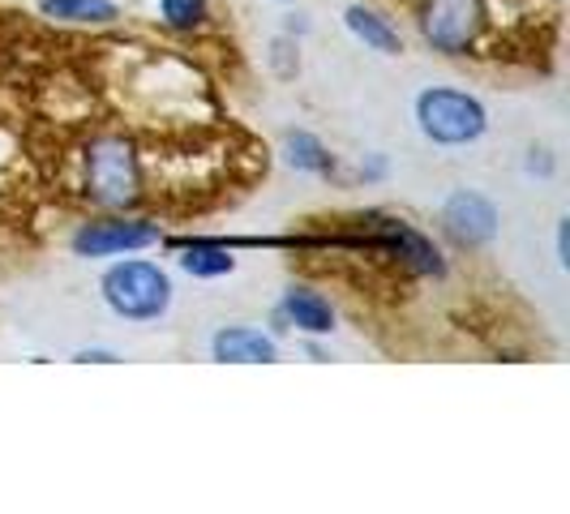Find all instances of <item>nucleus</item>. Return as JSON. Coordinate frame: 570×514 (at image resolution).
I'll list each match as a JSON object with an SVG mask.
<instances>
[{
    "mask_svg": "<svg viewBox=\"0 0 570 514\" xmlns=\"http://www.w3.org/2000/svg\"><path fill=\"white\" fill-rule=\"evenodd\" d=\"M340 249V254H373L386 257L391 266H400L412 279H433L442 284L451 275L446 254L429 240L421 228H412L407 219L391 215V210H356L347 215L335 231H314V254Z\"/></svg>",
    "mask_w": 570,
    "mask_h": 514,
    "instance_id": "nucleus-1",
    "label": "nucleus"
},
{
    "mask_svg": "<svg viewBox=\"0 0 570 514\" xmlns=\"http://www.w3.org/2000/svg\"><path fill=\"white\" fill-rule=\"evenodd\" d=\"M78 189L95 210H138L146 201V159L129 134H90L78 155Z\"/></svg>",
    "mask_w": 570,
    "mask_h": 514,
    "instance_id": "nucleus-2",
    "label": "nucleus"
},
{
    "mask_svg": "<svg viewBox=\"0 0 570 514\" xmlns=\"http://www.w3.org/2000/svg\"><path fill=\"white\" fill-rule=\"evenodd\" d=\"M412 27L429 52L446 60L498 57V0H412Z\"/></svg>",
    "mask_w": 570,
    "mask_h": 514,
    "instance_id": "nucleus-3",
    "label": "nucleus"
},
{
    "mask_svg": "<svg viewBox=\"0 0 570 514\" xmlns=\"http://www.w3.org/2000/svg\"><path fill=\"white\" fill-rule=\"evenodd\" d=\"M99 300H104L108 314L129 322V326H155L171 314L176 284L159 261L125 254L99 275Z\"/></svg>",
    "mask_w": 570,
    "mask_h": 514,
    "instance_id": "nucleus-4",
    "label": "nucleus"
},
{
    "mask_svg": "<svg viewBox=\"0 0 570 514\" xmlns=\"http://www.w3.org/2000/svg\"><path fill=\"white\" fill-rule=\"evenodd\" d=\"M412 120H416V134L442 150L476 146L489 134L485 99L463 86H425L412 99Z\"/></svg>",
    "mask_w": 570,
    "mask_h": 514,
    "instance_id": "nucleus-5",
    "label": "nucleus"
},
{
    "mask_svg": "<svg viewBox=\"0 0 570 514\" xmlns=\"http://www.w3.org/2000/svg\"><path fill=\"white\" fill-rule=\"evenodd\" d=\"M164 240L159 219H146V215H120V210H104L95 219H86L69 236V249L73 257L86 261H104V257H125V254H146Z\"/></svg>",
    "mask_w": 570,
    "mask_h": 514,
    "instance_id": "nucleus-6",
    "label": "nucleus"
},
{
    "mask_svg": "<svg viewBox=\"0 0 570 514\" xmlns=\"http://www.w3.org/2000/svg\"><path fill=\"white\" fill-rule=\"evenodd\" d=\"M438 228L459 254H481L502 231V210L493 206V198L476 194V189H455L438 206Z\"/></svg>",
    "mask_w": 570,
    "mask_h": 514,
    "instance_id": "nucleus-7",
    "label": "nucleus"
},
{
    "mask_svg": "<svg viewBox=\"0 0 570 514\" xmlns=\"http://www.w3.org/2000/svg\"><path fill=\"white\" fill-rule=\"evenodd\" d=\"M275 314H279V322H284L287 330H296L305 339H331L335 326H340V314H335L331 296H322L309 284L287 287L284 296H279V305H275Z\"/></svg>",
    "mask_w": 570,
    "mask_h": 514,
    "instance_id": "nucleus-8",
    "label": "nucleus"
},
{
    "mask_svg": "<svg viewBox=\"0 0 570 514\" xmlns=\"http://www.w3.org/2000/svg\"><path fill=\"white\" fill-rule=\"evenodd\" d=\"M279 356H284L279 339L262 326L236 322V326H219L210 335V360H219V365H275Z\"/></svg>",
    "mask_w": 570,
    "mask_h": 514,
    "instance_id": "nucleus-9",
    "label": "nucleus"
},
{
    "mask_svg": "<svg viewBox=\"0 0 570 514\" xmlns=\"http://www.w3.org/2000/svg\"><path fill=\"white\" fill-rule=\"evenodd\" d=\"M343 27L347 34L361 43V48H370L377 57H403V30L382 13V9H373V4H347L343 9Z\"/></svg>",
    "mask_w": 570,
    "mask_h": 514,
    "instance_id": "nucleus-10",
    "label": "nucleus"
},
{
    "mask_svg": "<svg viewBox=\"0 0 570 514\" xmlns=\"http://www.w3.org/2000/svg\"><path fill=\"white\" fill-rule=\"evenodd\" d=\"M284 164L296 176H314V180H340V159L335 150L322 142L309 129H287L284 134Z\"/></svg>",
    "mask_w": 570,
    "mask_h": 514,
    "instance_id": "nucleus-11",
    "label": "nucleus"
},
{
    "mask_svg": "<svg viewBox=\"0 0 570 514\" xmlns=\"http://www.w3.org/2000/svg\"><path fill=\"white\" fill-rule=\"evenodd\" d=\"M39 18L60 22V27L104 30V27H116L125 13H120L116 0H39Z\"/></svg>",
    "mask_w": 570,
    "mask_h": 514,
    "instance_id": "nucleus-12",
    "label": "nucleus"
},
{
    "mask_svg": "<svg viewBox=\"0 0 570 514\" xmlns=\"http://www.w3.org/2000/svg\"><path fill=\"white\" fill-rule=\"evenodd\" d=\"M155 13L171 34H202L215 18L210 0H155Z\"/></svg>",
    "mask_w": 570,
    "mask_h": 514,
    "instance_id": "nucleus-13",
    "label": "nucleus"
},
{
    "mask_svg": "<svg viewBox=\"0 0 570 514\" xmlns=\"http://www.w3.org/2000/svg\"><path fill=\"white\" fill-rule=\"evenodd\" d=\"M271 65H275L279 78H296L301 73V43H296V34H279L271 43Z\"/></svg>",
    "mask_w": 570,
    "mask_h": 514,
    "instance_id": "nucleus-14",
    "label": "nucleus"
},
{
    "mask_svg": "<svg viewBox=\"0 0 570 514\" xmlns=\"http://www.w3.org/2000/svg\"><path fill=\"white\" fill-rule=\"evenodd\" d=\"M386 171H391V159H386L382 150H373V155H365V164L356 168V180H361V185H382Z\"/></svg>",
    "mask_w": 570,
    "mask_h": 514,
    "instance_id": "nucleus-15",
    "label": "nucleus"
},
{
    "mask_svg": "<svg viewBox=\"0 0 570 514\" xmlns=\"http://www.w3.org/2000/svg\"><path fill=\"white\" fill-rule=\"evenodd\" d=\"M523 171H528V176H541V180H549V176L558 171V159H553V150H544V146H532V150H528V159H523Z\"/></svg>",
    "mask_w": 570,
    "mask_h": 514,
    "instance_id": "nucleus-16",
    "label": "nucleus"
},
{
    "mask_svg": "<svg viewBox=\"0 0 570 514\" xmlns=\"http://www.w3.org/2000/svg\"><path fill=\"white\" fill-rule=\"evenodd\" d=\"M73 360L78 365H116L120 356H116L112 347H82V352H73Z\"/></svg>",
    "mask_w": 570,
    "mask_h": 514,
    "instance_id": "nucleus-17",
    "label": "nucleus"
},
{
    "mask_svg": "<svg viewBox=\"0 0 570 514\" xmlns=\"http://www.w3.org/2000/svg\"><path fill=\"white\" fill-rule=\"evenodd\" d=\"M558 266L567 270L570 257H567V219H558Z\"/></svg>",
    "mask_w": 570,
    "mask_h": 514,
    "instance_id": "nucleus-18",
    "label": "nucleus"
},
{
    "mask_svg": "<svg viewBox=\"0 0 570 514\" xmlns=\"http://www.w3.org/2000/svg\"><path fill=\"white\" fill-rule=\"evenodd\" d=\"M275 4H296V0H275Z\"/></svg>",
    "mask_w": 570,
    "mask_h": 514,
    "instance_id": "nucleus-19",
    "label": "nucleus"
}]
</instances>
